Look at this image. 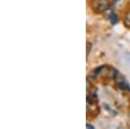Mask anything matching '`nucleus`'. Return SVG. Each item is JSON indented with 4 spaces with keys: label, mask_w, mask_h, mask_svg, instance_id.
Returning a JSON list of instances; mask_svg holds the SVG:
<instances>
[{
    "label": "nucleus",
    "mask_w": 130,
    "mask_h": 129,
    "mask_svg": "<svg viewBox=\"0 0 130 129\" xmlns=\"http://www.w3.org/2000/svg\"><path fill=\"white\" fill-rule=\"evenodd\" d=\"M110 6V2L109 1H106V0H101V2L98 4L97 6V10L100 12H103L108 10Z\"/></svg>",
    "instance_id": "obj_1"
},
{
    "label": "nucleus",
    "mask_w": 130,
    "mask_h": 129,
    "mask_svg": "<svg viewBox=\"0 0 130 129\" xmlns=\"http://www.w3.org/2000/svg\"><path fill=\"white\" fill-rule=\"evenodd\" d=\"M102 68H103V66H101V67H98V68H96L94 70L93 72H91V73H90L89 77L92 78V79H95V78H96L98 76V74L101 73V71L102 70Z\"/></svg>",
    "instance_id": "obj_2"
},
{
    "label": "nucleus",
    "mask_w": 130,
    "mask_h": 129,
    "mask_svg": "<svg viewBox=\"0 0 130 129\" xmlns=\"http://www.w3.org/2000/svg\"><path fill=\"white\" fill-rule=\"evenodd\" d=\"M109 20H110L111 24H112L113 25H116L117 23H118V17H117V15L115 13L112 12V13L110 14V16H109Z\"/></svg>",
    "instance_id": "obj_3"
},
{
    "label": "nucleus",
    "mask_w": 130,
    "mask_h": 129,
    "mask_svg": "<svg viewBox=\"0 0 130 129\" xmlns=\"http://www.w3.org/2000/svg\"><path fill=\"white\" fill-rule=\"evenodd\" d=\"M125 25L127 27H130V12H127L125 16V20H124Z\"/></svg>",
    "instance_id": "obj_4"
},
{
    "label": "nucleus",
    "mask_w": 130,
    "mask_h": 129,
    "mask_svg": "<svg viewBox=\"0 0 130 129\" xmlns=\"http://www.w3.org/2000/svg\"><path fill=\"white\" fill-rule=\"evenodd\" d=\"M91 47H92V44H91V43H89V42H88V43H87V55L89 53Z\"/></svg>",
    "instance_id": "obj_5"
},
{
    "label": "nucleus",
    "mask_w": 130,
    "mask_h": 129,
    "mask_svg": "<svg viewBox=\"0 0 130 129\" xmlns=\"http://www.w3.org/2000/svg\"><path fill=\"white\" fill-rule=\"evenodd\" d=\"M86 127L89 128V129H93V128H95V126H94L93 125L89 124V123H87V124H86Z\"/></svg>",
    "instance_id": "obj_6"
},
{
    "label": "nucleus",
    "mask_w": 130,
    "mask_h": 129,
    "mask_svg": "<svg viewBox=\"0 0 130 129\" xmlns=\"http://www.w3.org/2000/svg\"><path fill=\"white\" fill-rule=\"evenodd\" d=\"M90 87V83H89V80H87V92H89V89Z\"/></svg>",
    "instance_id": "obj_7"
},
{
    "label": "nucleus",
    "mask_w": 130,
    "mask_h": 129,
    "mask_svg": "<svg viewBox=\"0 0 130 129\" xmlns=\"http://www.w3.org/2000/svg\"><path fill=\"white\" fill-rule=\"evenodd\" d=\"M129 117H130V113H129Z\"/></svg>",
    "instance_id": "obj_8"
}]
</instances>
